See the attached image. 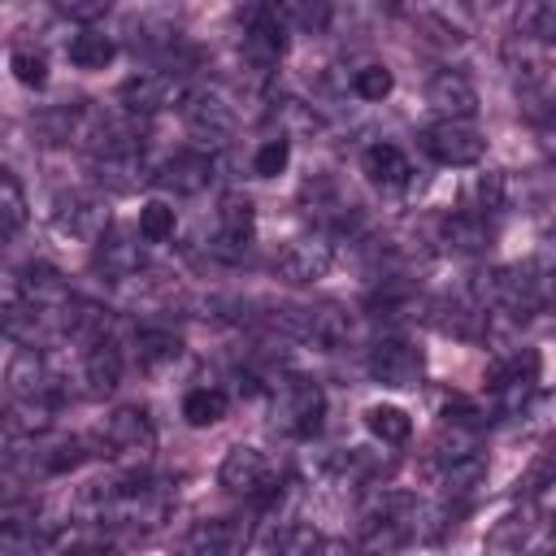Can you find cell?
<instances>
[{
  "label": "cell",
  "instance_id": "obj_5",
  "mask_svg": "<svg viewBox=\"0 0 556 556\" xmlns=\"http://www.w3.org/2000/svg\"><path fill=\"white\" fill-rule=\"evenodd\" d=\"M217 482L230 491V495H243V500H265L278 482H274V465L265 452L239 443L222 456V469H217Z\"/></svg>",
  "mask_w": 556,
  "mask_h": 556
},
{
  "label": "cell",
  "instance_id": "obj_39",
  "mask_svg": "<svg viewBox=\"0 0 556 556\" xmlns=\"http://www.w3.org/2000/svg\"><path fill=\"white\" fill-rule=\"evenodd\" d=\"M547 291H552V295H556V269H552V274H547Z\"/></svg>",
  "mask_w": 556,
  "mask_h": 556
},
{
  "label": "cell",
  "instance_id": "obj_38",
  "mask_svg": "<svg viewBox=\"0 0 556 556\" xmlns=\"http://www.w3.org/2000/svg\"><path fill=\"white\" fill-rule=\"evenodd\" d=\"M521 556H556V521H552V530H547L543 539H534V543H530Z\"/></svg>",
  "mask_w": 556,
  "mask_h": 556
},
{
  "label": "cell",
  "instance_id": "obj_34",
  "mask_svg": "<svg viewBox=\"0 0 556 556\" xmlns=\"http://www.w3.org/2000/svg\"><path fill=\"white\" fill-rule=\"evenodd\" d=\"M391 87H395V78H391L387 65H361V70L352 74V91H356L361 100H387Z\"/></svg>",
  "mask_w": 556,
  "mask_h": 556
},
{
  "label": "cell",
  "instance_id": "obj_10",
  "mask_svg": "<svg viewBox=\"0 0 556 556\" xmlns=\"http://www.w3.org/2000/svg\"><path fill=\"white\" fill-rule=\"evenodd\" d=\"M252 235H256V213H252V204L239 200V195H230V200H222V208H217V230H213V239H208V252H213L217 261H230V265H235V261L248 256Z\"/></svg>",
  "mask_w": 556,
  "mask_h": 556
},
{
  "label": "cell",
  "instance_id": "obj_29",
  "mask_svg": "<svg viewBox=\"0 0 556 556\" xmlns=\"http://www.w3.org/2000/svg\"><path fill=\"white\" fill-rule=\"evenodd\" d=\"M526 539H530V513H513V517H504L486 534V552L491 556H521L526 552Z\"/></svg>",
  "mask_w": 556,
  "mask_h": 556
},
{
  "label": "cell",
  "instance_id": "obj_35",
  "mask_svg": "<svg viewBox=\"0 0 556 556\" xmlns=\"http://www.w3.org/2000/svg\"><path fill=\"white\" fill-rule=\"evenodd\" d=\"M321 552V534L313 526H291L274 539V556H317Z\"/></svg>",
  "mask_w": 556,
  "mask_h": 556
},
{
  "label": "cell",
  "instance_id": "obj_6",
  "mask_svg": "<svg viewBox=\"0 0 556 556\" xmlns=\"http://www.w3.org/2000/svg\"><path fill=\"white\" fill-rule=\"evenodd\" d=\"M287 52V17L278 4H256L243 17V56L256 70L278 65V56Z\"/></svg>",
  "mask_w": 556,
  "mask_h": 556
},
{
  "label": "cell",
  "instance_id": "obj_11",
  "mask_svg": "<svg viewBox=\"0 0 556 556\" xmlns=\"http://www.w3.org/2000/svg\"><path fill=\"white\" fill-rule=\"evenodd\" d=\"M282 326H287L295 339H304V343H313V348H321V352L343 348V343H348V334H352L348 313H343V308H334V304L291 308V313L282 317Z\"/></svg>",
  "mask_w": 556,
  "mask_h": 556
},
{
  "label": "cell",
  "instance_id": "obj_18",
  "mask_svg": "<svg viewBox=\"0 0 556 556\" xmlns=\"http://www.w3.org/2000/svg\"><path fill=\"white\" fill-rule=\"evenodd\" d=\"M83 382H87V395L117 391V382H122V348L113 339L87 343V352H83Z\"/></svg>",
  "mask_w": 556,
  "mask_h": 556
},
{
  "label": "cell",
  "instance_id": "obj_37",
  "mask_svg": "<svg viewBox=\"0 0 556 556\" xmlns=\"http://www.w3.org/2000/svg\"><path fill=\"white\" fill-rule=\"evenodd\" d=\"M56 9H61L65 17H74V22H96V17L109 13V0H61Z\"/></svg>",
  "mask_w": 556,
  "mask_h": 556
},
{
  "label": "cell",
  "instance_id": "obj_1",
  "mask_svg": "<svg viewBox=\"0 0 556 556\" xmlns=\"http://www.w3.org/2000/svg\"><path fill=\"white\" fill-rule=\"evenodd\" d=\"M4 387H9L13 408H30V413L48 417V404L56 395V374L39 348H17L4 365Z\"/></svg>",
  "mask_w": 556,
  "mask_h": 556
},
{
  "label": "cell",
  "instance_id": "obj_36",
  "mask_svg": "<svg viewBox=\"0 0 556 556\" xmlns=\"http://www.w3.org/2000/svg\"><path fill=\"white\" fill-rule=\"evenodd\" d=\"M473 208L469 213H478V217H486V213H495L500 204H504V178L500 174H482L478 182H473Z\"/></svg>",
  "mask_w": 556,
  "mask_h": 556
},
{
  "label": "cell",
  "instance_id": "obj_15",
  "mask_svg": "<svg viewBox=\"0 0 556 556\" xmlns=\"http://www.w3.org/2000/svg\"><path fill=\"white\" fill-rule=\"evenodd\" d=\"M252 539V526L239 521V517H217L208 526H200L191 539H187V552L182 556H239Z\"/></svg>",
  "mask_w": 556,
  "mask_h": 556
},
{
  "label": "cell",
  "instance_id": "obj_24",
  "mask_svg": "<svg viewBox=\"0 0 556 556\" xmlns=\"http://www.w3.org/2000/svg\"><path fill=\"white\" fill-rule=\"evenodd\" d=\"M96 265H100L109 278H130V274L143 269V252H139V243H130V239H100V243H96Z\"/></svg>",
  "mask_w": 556,
  "mask_h": 556
},
{
  "label": "cell",
  "instance_id": "obj_20",
  "mask_svg": "<svg viewBox=\"0 0 556 556\" xmlns=\"http://www.w3.org/2000/svg\"><path fill=\"white\" fill-rule=\"evenodd\" d=\"M361 165H365L369 182H378V187H404L413 178V165H408V156L395 143H369Z\"/></svg>",
  "mask_w": 556,
  "mask_h": 556
},
{
  "label": "cell",
  "instance_id": "obj_3",
  "mask_svg": "<svg viewBox=\"0 0 556 556\" xmlns=\"http://www.w3.org/2000/svg\"><path fill=\"white\" fill-rule=\"evenodd\" d=\"M91 169H96V182L100 187H113V191H130V187L148 182L143 148L126 130H113V139L100 152H91Z\"/></svg>",
  "mask_w": 556,
  "mask_h": 556
},
{
  "label": "cell",
  "instance_id": "obj_16",
  "mask_svg": "<svg viewBox=\"0 0 556 556\" xmlns=\"http://www.w3.org/2000/svg\"><path fill=\"white\" fill-rule=\"evenodd\" d=\"M213 169H217V165H213L208 152H174V156L161 165L156 182L169 187V191H178V195H200V191H208Z\"/></svg>",
  "mask_w": 556,
  "mask_h": 556
},
{
  "label": "cell",
  "instance_id": "obj_28",
  "mask_svg": "<svg viewBox=\"0 0 556 556\" xmlns=\"http://www.w3.org/2000/svg\"><path fill=\"white\" fill-rule=\"evenodd\" d=\"M365 426H369V434L382 439V443H404V439L413 434L408 413L395 408V404H374V408H365Z\"/></svg>",
  "mask_w": 556,
  "mask_h": 556
},
{
  "label": "cell",
  "instance_id": "obj_30",
  "mask_svg": "<svg viewBox=\"0 0 556 556\" xmlns=\"http://www.w3.org/2000/svg\"><path fill=\"white\" fill-rule=\"evenodd\" d=\"M517 30L526 39H539L547 48H556V0H543V4H526L517 13Z\"/></svg>",
  "mask_w": 556,
  "mask_h": 556
},
{
  "label": "cell",
  "instance_id": "obj_17",
  "mask_svg": "<svg viewBox=\"0 0 556 556\" xmlns=\"http://www.w3.org/2000/svg\"><path fill=\"white\" fill-rule=\"evenodd\" d=\"M56 226L70 230L74 239L100 243V239H104V226H109V213H104L100 200H91V195H61V200H56Z\"/></svg>",
  "mask_w": 556,
  "mask_h": 556
},
{
  "label": "cell",
  "instance_id": "obj_19",
  "mask_svg": "<svg viewBox=\"0 0 556 556\" xmlns=\"http://www.w3.org/2000/svg\"><path fill=\"white\" fill-rule=\"evenodd\" d=\"M100 439H104V447H113V452H148V447H152V421H148L143 408L130 404V408H117V413L104 421Z\"/></svg>",
  "mask_w": 556,
  "mask_h": 556
},
{
  "label": "cell",
  "instance_id": "obj_7",
  "mask_svg": "<svg viewBox=\"0 0 556 556\" xmlns=\"http://www.w3.org/2000/svg\"><path fill=\"white\" fill-rule=\"evenodd\" d=\"M421 148H426L439 165L465 169V165H478V161H482L486 139H482L469 122H434V126L421 130Z\"/></svg>",
  "mask_w": 556,
  "mask_h": 556
},
{
  "label": "cell",
  "instance_id": "obj_4",
  "mask_svg": "<svg viewBox=\"0 0 556 556\" xmlns=\"http://www.w3.org/2000/svg\"><path fill=\"white\" fill-rule=\"evenodd\" d=\"M491 395H495V408L500 413H521L534 395V382H539V352H513L504 361L491 365Z\"/></svg>",
  "mask_w": 556,
  "mask_h": 556
},
{
  "label": "cell",
  "instance_id": "obj_23",
  "mask_svg": "<svg viewBox=\"0 0 556 556\" xmlns=\"http://www.w3.org/2000/svg\"><path fill=\"white\" fill-rule=\"evenodd\" d=\"M65 52H70V61H74L78 70H104V65L117 56V43H113L104 30H96V26H83V30L65 43Z\"/></svg>",
  "mask_w": 556,
  "mask_h": 556
},
{
  "label": "cell",
  "instance_id": "obj_13",
  "mask_svg": "<svg viewBox=\"0 0 556 556\" xmlns=\"http://www.w3.org/2000/svg\"><path fill=\"white\" fill-rule=\"evenodd\" d=\"M330 261H334L330 243H326L321 235H304V239H291V243L278 252L274 269H278L287 282H317V278L330 269Z\"/></svg>",
  "mask_w": 556,
  "mask_h": 556
},
{
  "label": "cell",
  "instance_id": "obj_26",
  "mask_svg": "<svg viewBox=\"0 0 556 556\" xmlns=\"http://www.w3.org/2000/svg\"><path fill=\"white\" fill-rule=\"evenodd\" d=\"M26 222V195H22V182L13 169H0V235L13 239Z\"/></svg>",
  "mask_w": 556,
  "mask_h": 556
},
{
  "label": "cell",
  "instance_id": "obj_2",
  "mask_svg": "<svg viewBox=\"0 0 556 556\" xmlns=\"http://www.w3.org/2000/svg\"><path fill=\"white\" fill-rule=\"evenodd\" d=\"M326 417V391L313 378H287L274 395V430L287 439H313Z\"/></svg>",
  "mask_w": 556,
  "mask_h": 556
},
{
  "label": "cell",
  "instance_id": "obj_25",
  "mask_svg": "<svg viewBox=\"0 0 556 556\" xmlns=\"http://www.w3.org/2000/svg\"><path fill=\"white\" fill-rule=\"evenodd\" d=\"M135 356H139V365H148V369L174 365V361L182 356V339H178L174 330H161V326L139 330V334H135Z\"/></svg>",
  "mask_w": 556,
  "mask_h": 556
},
{
  "label": "cell",
  "instance_id": "obj_14",
  "mask_svg": "<svg viewBox=\"0 0 556 556\" xmlns=\"http://www.w3.org/2000/svg\"><path fill=\"white\" fill-rule=\"evenodd\" d=\"M117 100L130 109V113H156V109H169L178 100V83L174 74L165 70H139L135 78H126L117 87Z\"/></svg>",
  "mask_w": 556,
  "mask_h": 556
},
{
  "label": "cell",
  "instance_id": "obj_22",
  "mask_svg": "<svg viewBox=\"0 0 556 556\" xmlns=\"http://www.w3.org/2000/svg\"><path fill=\"white\" fill-rule=\"evenodd\" d=\"M443 243L452 252H486L491 248V226L478 213H452L443 222Z\"/></svg>",
  "mask_w": 556,
  "mask_h": 556
},
{
  "label": "cell",
  "instance_id": "obj_9",
  "mask_svg": "<svg viewBox=\"0 0 556 556\" xmlns=\"http://www.w3.org/2000/svg\"><path fill=\"white\" fill-rule=\"evenodd\" d=\"M182 122L200 143H226L235 135V109L213 87H200V91L182 96Z\"/></svg>",
  "mask_w": 556,
  "mask_h": 556
},
{
  "label": "cell",
  "instance_id": "obj_21",
  "mask_svg": "<svg viewBox=\"0 0 556 556\" xmlns=\"http://www.w3.org/2000/svg\"><path fill=\"white\" fill-rule=\"evenodd\" d=\"M482 482H486V456H482V452H469V456L447 460V465L439 469V486H443V495H456V500L473 495Z\"/></svg>",
  "mask_w": 556,
  "mask_h": 556
},
{
  "label": "cell",
  "instance_id": "obj_32",
  "mask_svg": "<svg viewBox=\"0 0 556 556\" xmlns=\"http://www.w3.org/2000/svg\"><path fill=\"white\" fill-rule=\"evenodd\" d=\"M169 235H174V208L161 204V200L143 204V208H139V239H143V243H165Z\"/></svg>",
  "mask_w": 556,
  "mask_h": 556
},
{
  "label": "cell",
  "instance_id": "obj_33",
  "mask_svg": "<svg viewBox=\"0 0 556 556\" xmlns=\"http://www.w3.org/2000/svg\"><path fill=\"white\" fill-rule=\"evenodd\" d=\"M9 70H13V78H17L22 87H43V83H48V61H43V52H35V48H13V52H9Z\"/></svg>",
  "mask_w": 556,
  "mask_h": 556
},
{
  "label": "cell",
  "instance_id": "obj_27",
  "mask_svg": "<svg viewBox=\"0 0 556 556\" xmlns=\"http://www.w3.org/2000/svg\"><path fill=\"white\" fill-rule=\"evenodd\" d=\"M182 417L191 421V426H217L222 417H226V391H217V387H195V391H187V400H182Z\"/></svg>",
  "mask_w": 556,
  "mask_h": 556
},
{
  "label": "cell",
  "instance_id": "obj_12",
  "mask_svg": "<svg viewBox=\"0 0 556 556\" xmlns=\"http://www.w3.org/2000/svg\"><path fill=\"white\" fill-rule=\"evenodd\" d=\"M426 100L443 113V122H469L478 113V87L460 70H439L426 83Z\"/></svg>",
  "mask_w": 556,
  "mask_h": 556
},
{
  "label": "cell",
  "instance_id": "obj_8",
  "mask_svg": "<svg viewBox=\"0 0 556 556\" xmlns=\"http://www.w3.org/2000/svg\"><path fill=\"white\" fill-rule=\"evenodd\" d=\"M369 378L378 387H391V391H408L421 382V352L408 343V339H378L369 348Z\"/></svg>",
  "mask_w": 556,
  "mask_h": 556
},
{
  "label": "cell",
  "instance_id": "obj_31",
  "mask_svg": "<svg viewBox=\"0 0 556 556\" xmlns=\"http://www.w3.org/2000/svg\"><path fill=\"white\" fill-rule=\"evenodd\" d=\"M287 161H291V139L287 135H269L252 156V174L256 178H278L287 169Z\"/></svg>",
  "mask_w": 556,
  "mask_h": 556
}]
</instances>
